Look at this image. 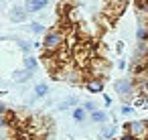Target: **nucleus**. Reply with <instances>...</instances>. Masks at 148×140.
<instances>
[{
	"label": "nucleus",
	"instance_id": "obj_13",
	"mask_svg": "<svg viewBox=\"0 0 148 140\" xmlns=\"http://www.w3.org/2000/svg\"><path fill=\"white\" fill-rule=\"evenodd\" d=\"M136 41H138V43H148V25L138 23V29H136Z\"/></svg>",
	"mask_w": 148,
	"mask_h": 140
},
{
	"label": "nucleus",
	"instance_id": "obj_28",
	"mask_svg": "<svg viewBox=\"0 0 148 140\" xmlns=\"http://www.w3.org/2000/svg\"><path fill=\"white\" fill-rule=\"evenodd\" d=\"M2 95H6V91H4V89H0V97H2Z\"/></svg>",
	"mask_w": 148,
	"mask_h": 140
},
{
	"label": "nucleus",
	"instance_id": "obj_10",
	"mask_svg": "<svg viewBox=\"0 0 148 140\" xmlns=\"http://www.w3.org/2000/svg\"><path fill=\"white\" fill-rule=\"evenodd\" d=\"M23 69H27V71L35 73V71L39 69V59H37L35 55H27V57L23 59Z\"/></svg>",
	"mask_w": 148,
	"mask_h": 140
},
{
	"label": "nucleus",
	"instance_id": "obj_25",
	"mask_svg": "<svg viewBox=\"0 0 148 140\" xmlns=\"http://www.w3.org/2000/svg\"><path fill=\"white\" fill-rule=\"evenodd\" d=\"M103 104H106V106H108V108H110V106H112V97H110V95H108V93H103Z\"/></svg>",
	"mask_w": 148,
	"mask_h": 140
},
{
	"label": "nucleus",
	"instance_id": "obj_8",
	"mask_svg": "<svg viewBox=\"0 0 148 140\" xmlns=\"http://www.w3.org/2000/svg\"><path fill=\"white\" fill-rule=\"evenodd\" d=\"M103 79H99V77H89L83 85H85V89L89 91V93H101L103 91Z\"/></svg>",
	"mask_w": 148,
	"mask_h": 140
},
{
	"label": "nucleus",
	"instance_id": "obj_24",
	"mask_svg": "<svg viewBox=\"0 0 148 140\" xmlns=\"http://www.w3.org/2000/svg\"><path fill=\"white\" fill-rule=\"evenodd\" d=\"M124 51V41H118L116 43V53H122Z\"/></svg>",
	"mask_w": 148,
	"mask_h": 140
},
{
	"label": "nucleus",
	"instance_id": "obj_15",
	"mask_svg": "<svg viewBox=\"0 0 148 140\" xmlns=\"http://www.w3.org/2000/svg\"><path fill=\"white\" fill-rule=\"evenodd\" d=\"M71 116H73V120H75V122L83 124V122L87 120V116H89V114H87L81 106H77V108H73V110H71Z\"/></svg>",
	"mask_w": 148,
	"mask_h": 140
},
{
	"label": "nucleus",
	"instance_id": "obj_23",
	"mask_svg": "<svg viewBox=\"0 0 148 140\" xmlns=\"http://www.w3.org/2000/svg\"><path fill=\"white\" fill-rule=\"evenodd\" d=\"M0 114H10V112H8V106H6L4 102H0Z\"/></svg>",
	"mask_w": 148,
	"mask_h": 140
},
{
	"label": "nucleus",
	"instance_id": "obj_30",
	"mask_svg": "<svg viewBox=\"0 0 148 140\" xmlns=\"http://www.w3.org/2000/svg\"><path fill=\"white\" fill-rule=\"evenodd\" d=\"M144 140H148V136H146V138H144Z\"/></svg>",
	"mask_w": 148,
	"mask_h": 140
},
{
	"label": "nucleus",
	"instance_id": "obj_11",
	"mask_svg": "<svg viewBox=\"0 0 148 140\" xmlns=\"http://www.w3.org/2000/svg\"><path fill=\"white\" fill-rule=\"evenodd\" d=\"M89 120H91L93 124H99V126H103V124H108L110 116H108V112H106V110H97V112L89 114Z\"/></svg>",
	"mask_w": 148,
	"mask_h": 140
},
{
	"label": "nucleus",
	"instance_id": "obj_27",
	"mask_svg": "<svg viewBox=\"0 0 148 140\" xmlns=\"http://www.w3.org/2000/svg\"><path fill=\"white\" fill-rule=\"evenodd\" d=\"M10 2H14V4H21V2H25V0H10Z\"/></svg>",
	"mask_w": 148,
	"mask_h": 140
},
{
	"label": "nucleus",
	"instance_id": "obj_6",
	"mask_svg": "<svg viewBox=\"0 0 148 140\" xmlns=\"http://www.w3.org/2000/svg\"><path fill=\"white\" fill-rule=\"evenodd\" d=\"M116 134H118V124H103L99 126V140H116Z\"/></svg>",
	"mask_w": 148,
	"mask_h": 140
},
{
	"label": "nucleus",
	"instance_id": "obj_7",
	"mask_svg": "<svg viewBox=\"0 0 148 140\" xmlns=\"http://www.w3.org/2000/svg\"><path fill=\"white\" fill-rule=\"evenodd\" d=\"M23 4H25L29 14H35V12H41L49 6V0H25Z\"/></svg>",
	"mask_w": 148,
	"mask_h": 140
},
{
	"label": "nucleus",
	"instance_id": "obj_4",
	"mask_svg": "<svg viewBox=\"0 0 148 140\" xmlns=\"http://www.w3.org/2000/svg\"><path fill=\"white\" fill-rule=\"evenodd\" d=\"M89 69H91V77H99V79H103V77L108 75L110 63L103 61V59H89Z\"/></svg>",
	"mask_w": 148,
	"mask_h": 140
},
{
	"label": "nucleus",
	"instance_id": "obj_2",
	"mask_svg": "<svg viewBox=\"0 0 148 140\" xmlns=\"http://www.w3.org/2000/svg\"><path fill=\"white\" fill-rule=\"evenodd\" d=\"M65 45V33L59 29H49L45 39H43V51L47 53H57Z\"/></svg>",
	"mask_w": 148,
	"mask_h": 140
},
{
	"label": "nucleus",
	"instance_id": "obj_14",
	"mask_svg": "<svg viewBox=\"0 0 148 140\" xmlns=\"http://www.w3.org/2000/svg\"><path fill=\"white\" fill-rule=\"evenodd\" d=\"M35 100H41V97H45L47 93H49V83H45V81H39L37 85H35Z\"/></svg>",
	"mask_w": 148,
	"mask_h": 140
},
{
	"label": "nucleus",
	"instance_id": "obj_17",
	"mask_svg": "<svg viewBox=\"0 0 148 140\" xmlns=\"http://www.w3.org/2000/svg\"><path fill=\"white\" fill-rule=\"evenodd\" d=\"M16 45H18V49L25 53V57H27V55H31V53H33V49H35V47H33V43H31V41H25V39H16Z\"/></svg>",
	"mask_w": 148,
	"mask_h": 140
},
{
	"label": "nucleus",
	"instance_id": "obj_5",
	"mask_svg": "<svg viewBox=\"0 0 148 140\" xmlns=\"http://www.w3.org/2000/svg\"><path fill=\"white\" fill-rule=\"evenodd\" d=\"M8 19H10V23H16V25L27 23L29 12H27V8H25V4H14V6L8 10Z\"/></svg>",
	"mask_w": 148,
	"mask_h": 140
},
{
	"label": "nucleus",
	"instance_id": "obj_22",
	"mask_svg": "<svg viewBox=\"0 0 148 140\" xmlns=\"http://www.w3.org/2000/svg\"><path fill=\"white\" fill-rule=\"evenodd\" d=\"M110 2H114V4H118V6H124V8H126V4L130 2V0H110Z\"/></svg>",
	"mask_w": 148,
	"mask_h": 140
},
{
	"label": "nucleus",
	"instance_id": "obj_29",
	"mask_svg": "<svg viewBox=\"0 0 148 140\" xmlns=\"http://www.w3.org/2000/svg\"><path fill=\"white\" fill-rule=\"evenodd\" d=\"M4 39H6V37H2V35H0V41H4Z\"/></svg>",
	"mask_w": 148,
	"mask_h": 140
},
{
	"label": "nucleus",
	"instance_id": "obj_19",
	"mask_svg": "<svg viewBox=\"0 0 148 140\" xmlns=\"http://www.w3.org/2000/svg\"><path fill=\"white\" fill-rule=\"evenodd\" d=\"M134 112H136V108H134L132 104H122V108H120V114H122L124 118H126V116H132Z\"/></svg>",
	"mask_w": 148,
	"mask_h": 140
},
{
	"label": "nucleus",
	"instance_id": "obj_21",
	"mask_svg": "<svg viewBox=\"0 0 148 140\" xmlns=\"http://www.w3.org/2000/svg\"><path fill=\"white\" fill-rule=\"evenodd\" d=\"M132 106H134V108L148 106V97H146V95H136V97H134V102H132Z\"/></svg>",
	"mask_w": 148,
	"mask_h": 140
},
{
	"label": "nucleus",
	"instance_id": "obj_3",
	"mask_svg": "<svg viewBox=\"0 0 148 140\" xmlns=\"http://www.w3.org/2000/svg\"><path fill=\"white\" fill-rule=\"evenodd\" d=\"M124 132H128L136 140H144L148 136V120H130V122H124Z\"/></svg>",
	"mask_w": 148,
	"mask_h": 140
},
{
	"label": "nucleus",
	"instance_id": "obj_20",
	"mask_svg": "<svg viewBox=\"0 0 148 140\" xmlns=\"http://www.w3.org/2000/svg\"><path fill=\"white\" fill-rule=\"evenodd\" d=\"M10 128V114H0V130Z\"/></svg>",
	"mask_w": 148,
	"mask_h": 140
},
{
	"label": "nucleus",
	"instance_id": "obj_26",
	"mask_svg": "<svg viewBox=\"0 0 148 140\" xmlns=\"http://www.w3.org/2000/svg\"><path fill=\"white\" fill-rule=\"evenodd\" d=\"M118 69H126V61H118Z\"/></svg>",
	"mask_w": 148,
	"mask_h": 140
},
{
	"label": "nucleus",
	"instance_id": "obj_16",
	"mask_svg": "<svg viewBox=\"0 0 148 140\" xmlns=\"http://www.w3.org/2000/svg\"><path fill=\"white\" fill-rule=\"evenodd\" d=\"M29 31H31L33 35H37V37H41V35H47V27H45L43 23H39V21L31 23V25H29Z\"/></svg>",
	"mask_w": 148,
	"mask_h": 140
},
{
	"label": "nucleus",
	"instance_id": "obj_1",
	"mask_svg": "<svg viewBox=\"0 0 148 140\" xmlns=\"http://www.w3.org/2000/svg\"><path fill=\"white\" fill-rule=\"evenodd\" d=\"M114 89L116 93L122 97V104H132L134 97L138 95V85L132 77H122L114 81Z\"/></svg>",
	"mask_w": 148,
	"mask_h": 140
},
{
	"label": "nucleus",
	"instance_id": "obj_9",
	"mask_svg": "<svg viewBox=\"0 0 148 140\" xmlns=\"http://www.w3.org/2000/svg\"><path fill=\"white\" fill-rule=\"evenodd\" d=\"M77 106H79L77 95H69L67 100H63V102L57 106V110H59V112H67V110H73V108H77Z\"/></svg>",
	"mask_w": 148,
	"mask_h": 140
},
{
	"label": "nucleus",
	"instance_id": "obj_12",
	"mask_svg": "<svg viewBox=\"0 0 148 140\" xmlns=\"http://www.w3.org/2000/svg\"><path fill=\"white\" fill-rule=\"evenodd\" d=\"M31 77H33V73L27 71V69H16V71L12 73L14 83H27V81H31Z\"/></svg>",
	"mask_w": 148,
	"mask_h": 140
},
{
	"label": "nucleus",
	"instance_id": "obj_18",
	"mask_svg": "<svg viewBox=\"0 0 148 140\" xmlns=\"http://www.w3.org/2000/svg\"><path fill=\"white\" fill-rule=\"evenodd\" d=\"M81 108H83L87 114H93V112H97V110H99V108H97V104H95L93 100H85V102L81 104Z\"/></svg>",
	"mask_w": 148,
	"mask_h": 140
}]
</instances>
